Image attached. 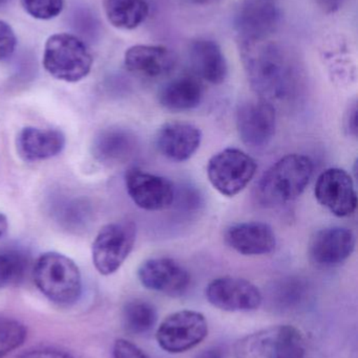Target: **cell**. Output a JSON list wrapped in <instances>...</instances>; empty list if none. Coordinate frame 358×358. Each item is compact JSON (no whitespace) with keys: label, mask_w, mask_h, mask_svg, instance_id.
<instances>
[{"label":"cell","mask_w":358,"mask_h":358,"mask_svg":"<svg viewBox=\"0 0 358 358\" xmlns=\"http://www.w3.org/2000/svg\"><path fill=\"white\" fill-rule=\"evenodd\" d=\"M239 50L248 81L259 98L273 103L294 96L300 71L287 48L267 38L239 40Z\"/></svg>","instance_id":"cell-1"},{"label":"cell","mask_w":358,"mask_h":358,"mask_svg":"<svg viewBox=\"0 0 358 358\" xmlns=\"http://www.w3.org/2000/svg\"><path fill=\"white\" fill-rule=\"evenodd\" d=\"M313 176V163L302 155H288L269 168L258 185L260 201L277 206L302 195Z\"/></svg>","instance_id":"cell-2"},{"label":"cell","mask_w":358,"mask_h":358,"mask_svg":"<svg viewBox=\"0 0 358 358\" xmlns=\"http://www.w3.org/2000/svg\"><path fill=\"white\" fill-rule=\"evenodd\" d=\"M34 281L40 292L58 306H71L81 298L79 267L71 258L59 252H44L37 259Z\"/></svg>","instance_id":"cell-3"},{"label":"cell","mask_w":358,"mask_h":358,"mask_svg":"<svg viewBox=\"0 0 358 358\" xmlns=\"http://www.w3.org/2000/svg\"><path fill=\"white\" fill-rule=\"evenodd\" d=\"M92 61L88 44L79 36L54 34L46 40L42 63L55 79L67 83L81 81L90 73Z\"/></svg>","instance_id":"cell-4"},{"label":"cell","mask_w":358,"mask_h":358,"mask_svg":"<svg viewBox=\"0 0 358 358\" xmlns=\"http://www.w3.org/2000/svg\"><path fill=\"white\" fill-rule=\"evenodd\" d=\"M235 353L237 358H304L305 341L292 326H273L237 341Z\"/></svg>","instance_id":"cell-5"},{"label":"cell","mask_w":358,"mask_h":358,"mask_svg":"<svg viewBox=\"0 0 358 358\" xmlns=\"http://www.w3.org/2000/svg\"><path fill=\"white\" fill-rule=\"evenodd\" d=\"M137 238V227L130 220L104 225L92 246V263L103 275L115 273L130 256Z\"/></svg>","instance_id":"cell-6"},{"label":"cell","mask_w":358,"mask_h":358,"mask_svg":"<svg viewBox=\"0 0 358 358\" xmlns=\"http://www.w3.org/2000/svg\"><path fill=\"white\" fill-rule=\"evenodd\" d=\"M258 165L240 149L227 148L208 162L207 176L212 187L227 197L241 193L256 176Z\"/></svg>","instance_id":"cell-7"},{"label":"cell","mask_w":358,"mask_h":358,"mask_svg":"<svg viewBox=\"0 0 358 358\" xmlns=\"http://www.w3.org/2000/svg\"><path fill=\"white\" fill-rule=\"evenodd\" d=\"M208 334V324L202 313L182 310L168 315L158 328L159 346L168 353H182L195 348Z\"/></svg>","instance_id":"cell-8"},{"label":"cell","mask_w":358,"mask_h":358,"mask_svg":"<svg viewBox=\"0 0 358 358\" xmlns=\"http://www.w3.org/2000/svg\"><path fill=\"white\" fill-rule=\"evenodd\" d=\"M277 127V113L273 103L256 99L242 103L237 110V129L244 144L252 148L267 146Z\"/></svg>","instance_id":"cell-9"},{"label":"cell","mask_w":358,"mask_h":358,"mask_svg":"<svg viewBox=\"0 0 358 358\" xmlns=\"http://www.w3.org/2000/svg\"><path fill=\"white\" fill-rule=\"evenodd\" d=\"M281 21V10L271 0H245L235 10L233 27L239 40L267 39Z\"/></svg>","instance_id":"cell-10"},{"label":"cell","mask_w":358,"mask_h":358,"mask_svg":"<svg viewBox=\"0 0 358 358\" xmlns=\"http://www.w3.org/2000/svg\"><path fill=\"white\" fill-rule=\"evenodd\" d=\"M208 302L221 310L248 313L256 310L263 302L262 292L252 282L240 278H218L206 288Z\"/></svg>","instance_id":"cell-11"},{"label":"cell","mask_w":358,"mask_h":358,"mask_svg":"<svg viewBox=\"0 0 358 358\" xmlns=\"http://www.w3.org/2000/svg\"><path fill=\"white\" fill-rule=\"evenodd\" d=\"M315 198L319 204L338 217L354 214L357 194L350 174L340 168L325 170L317 178Z\"/></svg>","instance_id":"cell-12"},{"label":"cell","mask_w":358,"mask_h":358,"mask_svg":"<svg viewBox=\"0 0 358 358\" xmlns=\"http://www.w3.org/2000/svg\"><path fill=\"white\" fill-rule=\"evenodd\" d=\"M125 185L132 201L145 210H165L174 201L176 189L170 179L132 168L125 176Z\"/></svg>","instance_id":"cell-13"},{"label":"cell","mask_w":358,"mask_h":358,"mask_svg":"<svg viewBox=\"0 0 358 358\" xmlns=\"http://www.w3.org/2000/svg\"><path fill=\"white\" fill-rule=\"evenodd\" d=\"M141 284L153 292L172 298L186 294L191 285V275L184 266L170 258L145 261L138 271Z\"/></svg>","instance_id":"cell-14"},{"label":"cell","mask_w":358,"mask_h":358,"mask_svg":"<svg viewBox=\"0 0 358 358\" xmlns=\"http://www.w3.org/2000/svg\"><path fill=\"white\" fill-rule=\"evenodd\" d=\"M355 237L346 227H332L315 233L309 244V256L317 266L334 267L354 252Z\"/></svg>","instance_id":"cell-15"},{"label":"cell","mask_w":358,"mask_h":358,"mask_svg":"<svg viewBox=\"0 0 358 358\" xmlns=\"http://www.w3.org/2000/svg\"><path fill=\"white\" fill-rule=\"evenodd\" d=\"M178 58L167 46L137 44L124 55V64L130 73L149 79L170 75L176 69Z\"/></svg>","instance_id":"cell-16"},{"label":"cell","mask_w":358,"mask_h":358,"mask_svg":"<svg viewBox=\"0 0 358 358\" xmlns=\"http://www.w3.org/2000/svg\"><path fill=\"white\" fill-rule=\"evenodd\" d=\"M202 132L197 126L172 122L160 128L156 138L158 150L170 161H188L201 146Z\"/></svg>","instance_id":"cell-17"},{"label":"cell","mask_w":358,"mask_h":358,"mask_svg":"<svg viewBox=\"0 0 358 358\" xmlns=\"http://www.w3.org/2000/svg\"><path fill=\"white\" fill-rule=\"evenodd\" d=\"M225 241L244 256L271 254L277 246V238L270 225L256 221L231 225L225 233Z\"/></svg>","instance_id":"cell-18"},{"label":"cell","mask_w":358,"mask_h":358,"mask_svg":"<svg viewBox=\"0 0 358 358\" xmlns=\"http://www.w3.org/2000/svg\"><path fill=\"white\" fill-rule=\"evenodd\" d=\"M67 140L62 131L25 127L16 140L17 152L22 161L37 163L53 159L62 152Z\"/></svg>","instance_id":"cell-19"},{"label":"cell","mask_w":358,"mask_h":358,"mask_svg":"<svg viewBox=\"0 0 358 358\" xmlns=\"http://www.w3.org/2000/svg\"><path fill=\"white\" fill-rule=\"evenodd\" d=\"M191 67L200 79L220 85L228 75V64L218 42L208 38H198L189 45Z\"/></svg>","instance_id":"cell-20"},{"label":"cell","mask_w":358,"mask_h":358,"mask_svg":"<svg viewBox=\"0 0 358 358\" xmlns=\"http://www.w3.org/2000/svg\"><path fill=\"white\" fill-rule=\"evenodd\" d=\"M137 147V138L130 130L109 127L101 130L95 136L92 152L95 159L103 165H119L132 159Z\"/></svg>","instance_id":"cell-21"},{"label":"cell","mask_w":358,"mask_h":358,"mask_svg":"<svg viewBox=\"0 0 358 358\" xmlns=\"http://www.w3.org/2000/svg\"><path fill=\"white\" fill-rule=\"evenodd\" d=\"M204 96V88L198 77L182 76L168 82L159 94V102L166 110L182 113L197 108Z\"/></svg>","instance_id":"cell-22"},{"label":"cell","mask_w":358,"mask_h":358,"mask_svg":"<svg viewBox=\"0 0 358 358\" xmlns=\"http://www.w3.org/2000/svg\"><path fill=\"white\" fill-rule=\"evenodd\" d=\"M103 8L113 27L126 31L140 27L149 15L146 0H103Z\"/></svg>","instance_id":"cell-23"},{"label":"cell","mask_w":358,"mask_h":358,"mask_svg":"<svg viewBox=\"0 0 358 358\" xmlns=\"http://www.w3.org/2000/svg\"><path fill=\"white\" fill-rule=\"evenodd\" d=\"M308 283L301 278H285L275 282L269 290V301L275 310L291 311L308 296Z\"/></svg>","instance_id":"cell-24"},{"label":"cell","mask_w":358,"mask_h":358,"mask_svg":"<svg viewBox=\"0 0 358 358\" xmlns=\"http://www.w3.org/2000/svg\"><path fill=\"white\" fill-rule=\"evenodd\" d=\"M29 267V256L14 246L0 248V289L19 285Z\"/></svg>","instance_id":"cell-25"},{"label":"cell","mask_w":358,"mask_h":358,"mask_svg":"<svg viewBox=\"0 0 358 358\" xmlns=\"http://www.w3.org/2000/svg\"><path fill=\"white\" fill-rule=\"evenodd\" d=\"M123 326L128 334H145L157 323L158 313L153 305L143 300H132L123 308Z\"/></svg>","instance_id":"cell-26"},{"label":"cell","mask_w":358,"mask_h":358,"mask_svg":"<svg viewBox=\"0 0 358 358\" xmlns=\"http://www.w3.org/2000/svg\"><path fill=\"white\" fill-rule=\"evenodd\" d=\"M27 327L11 317H0V358L22 346L27 340Z\"/></svg>","instance_id":"cell-27"},{"label":"cell","mask_w":358,"mask_h":358,"mask_svg":"<svg viewBox=\"0 0 358 358\" xmlns=\"http://www.w3.org/2000/svg\"><path fill=\"white\" fill-rule=\"evenodd\" d=\"M21 4L33 18L50 20L62 12L64 0H21Z\"/></svg>","instance_id":"cell-28"},{"label":"cell","mask_w":358,"mask_h":358,"mask_svg":"<svg viewBox=\"0 0 358 358\" xmlns=\"http://www.w3.org/2000/svg\"><path fill=\"white\" fill-rule=\"evenodd\" d=\"M17 37L13 27L0 20V61L6 60L16 50Z\"/></svg>","instance_id":"cell-29"},{"label":"cell","mask_w":358,"mask_h":358,"mask_svg":"<svg viewBox=\"0 0 358 358\" xmlns=\"http://www.w3.org/2000/svg\"><path fill=\"white\" fill-rule=\"evenodd\" d=\"M73 24L76 31L82 35H94L98 23L95 21V17L88 10H76L73 14Z\"/></svg>","instance_id":"cell-30"},{"label":"cell","mask_w":358,"mask_h":358,"mask_svg":"<svg viewBox=\"0 0 358 358\" xmlns=\"http://www.w3.org/2000/svg\"><path fill=\"white\" fill-rule=\"evenodd\" d=\"M113 355V358H151L136 345L123 338L116 341Z\"/></svg>","instance_id":"cell-31"},{"label":"cell","mask_w":358,"mask_h":358,"mask_svg":"<svg viewBox=\"0 0 358 358\" xmlns=\"http://www.w3.org/2000/svg\"><path fill=\"white\" fill-rule=\"evenodd\" d=\"M17 358H75L64 351L56 350V349H35L27 352L22 353Z\"/></svg>","instance_id":"cell-32"},{"label":"cell","mask_w":358,"mask_h":358,"mask_svg":"<svg viewBox=\"0 0 358 358\" xmlns=\"http://www.w3.org/2000/svg\"><path fill=\"white\" fill-rule=\"evenodd\" d=\"M346 129L348 130L350 136H357V104L353 105L352 107L349 108L348 113H347Z\"/></svg>","instance_id":"cell-33"},{"label":"cell","mask_w":358,"mask_h":358,"mask_svg":"<svg viewBox=\"0 0 358 358\" xmlns=\"http://www.w3.org/2000/svg\"><path fill=\"white\" fill-rule=\"evenodd\" d=\"M317 6L326 13H334L340 10L346 0H315Z\"/></svg>","instance_id":"cell-34"},{"label":"cell","mask_w":358,"mask_h":358,"mask_svg":"<svg viewBox=\"0 0 358 358\" xmlns=\"http://www.w3.org/2000/svg\"><path fill=\"white\" fill-rule=\"evenodd\" d=\"M197 358H224V355L221 349L212 348L204 351L201 355H198Z\"/></svg>","instance_id":"cell-35"},{"label":"cell","mask_w":358,"mask_h":358,"mask_svg":"<svg viewBox=\"0 0 358 358\" xmlns=\"http://www.w3.org/2000/svg\"><path fill=\"white\" fill-rule=\"evenodd\" d=\"M8 229V221L6 218V215L0 213V238L4 237L6 235V231Z\"/></svg>","instance_id":"cell-36"},{"label":"cell","mask_w":358,"mask_h":358,"mask_svg":"<svg viewBox=\"0 0 358 358\" xmlns=\"http://www.w3.org/2000/svg\"><path fill=\"white\" fill-rule=\"evenodd\" d=\"M195 1L199 2V3H208V2H214L216 0H195Z\"/></svg>","instance_id":"cell-37"},{"label":"cell","mask_w":358,"mask_h":358,"mask_svg":"<svg viewBox=\"0 0 358 358\" xmlns=\"http://www.w3.org/2000/svg\"><path fill=\"white\" fill-rule=\"evenodd\" d=\"M8 0H0V6H4V4L8 3Z\"/></svg>","instance_id":"cell-38"},{"label":"cell","mask_w":358,"mask_h":358,"mask_svg":"<svg viewBox=\"0 0 358 358\" xmlns=\"http://www.w3.org/2000/svg\"><path fill=\"white\" fill-rule=\"evenodd\" d=\"M271 1H275V0H271Z\"/></svg>","instance_id":"cell-39"}]
</instances>
